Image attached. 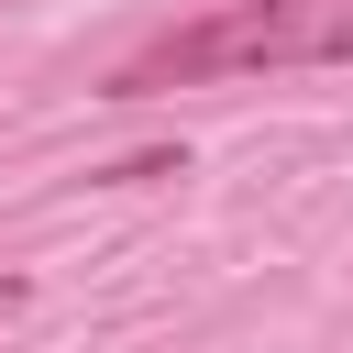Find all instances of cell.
Here are the masks:
<instances>
[{
	"label": "cell",
	"instance_id": "obj_1",
	"mask_svg": "<svg viewBox=\"0 0 353 353\" xmlns=\"http://www.w3.org/2000/svg\"><path fill=\"white\" fill-rule=\"evenodd\" d=\"M287 66H353V0H221L176 33H154L110 99H165V88H221V77H287Z\"/></svg>",
	"mask_w": 353,
	"mask_h": 353
}]
</instances>
